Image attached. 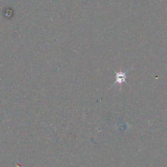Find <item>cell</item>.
<instances>
[{"instance_id": "1", "label": "cell", "mask_w": 167, "mask_h": 167, "mask_svg": "<svg viewBox=\"0 0 167 167\" xmlns=\"http://www.w3.org/2000/svg\"><path fill=\"white\" fill-rule=\"evenodd\" d=\"M126 73L125 72H116V83L122 84L125 82Z\"/></svg>"}]
</instances>
